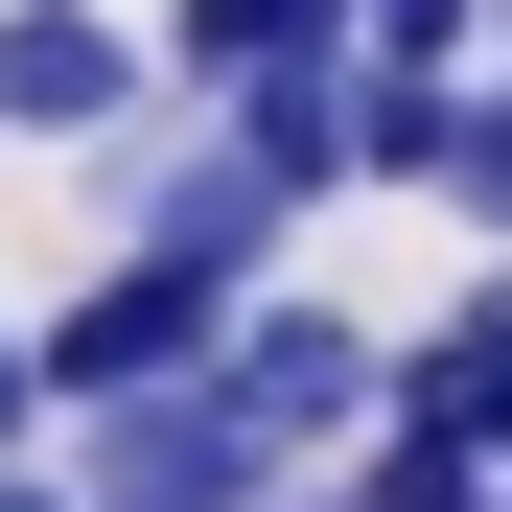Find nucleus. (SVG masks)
<instances>
[{
    "instance_id": "obj_1",
    "label": "nucleus",
    "mask_w": 512,
    "mask_h": 512,
    "mask_svg": "<svg viewBox=\"0 0 512 512\" xmlns=\"http://www.w3.org/2000/svg\"><path fill=\"white\" fill-rule=\"evenodd\" d=\"M210 373H233V419H256L280 466H303V443L350 466L373 419H396V350H373L350 303H233V350H210Z\"/></svg>"
},
{
    "instance_id": "obj_2",
    "label": "nucleus",
    "mask_w": 512,
    "mask_h": 512,
    "mask_svg": "<svg viewBox=\"0 0 512 512\" xmlns=\"http://www.w3.org/2000/svg\"><path fill=\"white\" fill-rule=\"evenodd\" d=\"M94 512H280V443L233 419V373L94 396Z\"/></svg>"
},
{
    "instance_id": "obj_3",
    "label": "nucleus",
    "mask_w": 512,
    "mask_h": 512,
    "mask_svg": "<svg viewBox=\"0 0 512 512\" xmlns=\"http://www.w3.org/2000/svg\"><path fill=\"white\" fill-rule=\"evenodd\" d=\"M210 350H233V280H210V256H140V233H117V280L47 326V396H163V373H210Z\"/></svg>"
},
{
    "instance_id": "obj_4",
    "label": "nucleus",
    "mask_w": 512,
    "mask_h": 512,
    "mask_svg": "<svg viewBox=\"0 0 512 512\" xmlns=\"http://www.w3.org/2000/svg\"><path fill=\"white\" fill-rule=\"evenodd\" d=\"M280 210H303V187H280L256 140H140V117H117V233H140V256L256 280V256H280Z\"/></svg>"
},
{
    "instance_id": "obj_5",
    "label": "nucleus",
    "mask_w": 512,
    "mask_h": 512,
    "mask_svg": "<svg viewBox=\"0 0 512 512\" xmlns=\"http://www.w3.org/2000/svg\"><path fill=\"white\" fill-rule=\"evenodd\" d=\"M140 117V24L94 0H0V140H117Z\"/></svg>"
},
{
    "instance_id": "obj_6",
    "label": "nucleus",
    "mask_w": 512,
    "mask_h": 512,
    "mask_svg": "<svg viewBox=\"0 0 512 512\" xmlns=\"http://www.w3.org/2000/svg\"><path fill=\"white\" fill-rule=\"evenodd\" d=\"M280 47H350V0H163V70H187V94H233V70H280Z\"/></svg>"
},
{
    "instance_id": "obj_7",
    "label": "nucleus",
    "mask_w": 512,
    "mask_h": 512,
    "mask_svg": "<svg viewBox=\"0 0 512 512\" xmlns=\"http://www.w3.org/2000/svg\"><path fill=\"white\" fill-rule=\"evenodd\" d=\"M466 24H489V0H350V47H373V70H443Z\"/></svg>"
},
{
    "instance_id": "obj_8",
    "label": "nucleus",
    "mask_w": 512,
    "mask_h": 512,
    "mask_svg": "<svg viewBox=\"0 0 512 512\" xmlns=\"http://www.w3.org/2000/svg\"><path fill=\"white\" fill-rule=\"evenodd\" d=\"M443 187H466V210H489V233H512V94H489V117H466V140H443Z\"/></svg>"
},
{
    "instance_id": "obj_9",
    "label": "nucleus",
    "mask_w": 512,
    "mask_h": 512,
    "mask_svg": "<svg viewBox=\"0 0 512 512\" xmlns=\"http://www.w3.org/2000/svg\"><path fill=\"white\" fill-rule=\"evenodd\" d=\"M24 419H47V326H0V466H24Z\"/></svg>"
},
{
    "instance_id": "obj_10",
    "label": "nucleus",
    "mask_w": 512,
    "mask_h": 512,
    "mask_svg": "<svg viewBox=\"0 0 512 512\" xmlns=\"http://www.w3.org/2000/svg\"><path fill=\"white\" fill-rule=\"evenodd\" d=\"M0 512H94V489H0Z\"/></svg>"
}]
</instances>
